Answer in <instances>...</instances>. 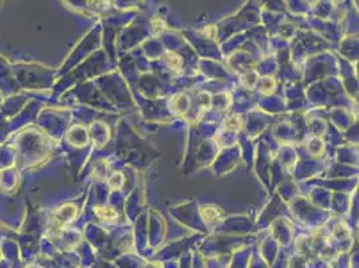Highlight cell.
Wrapping results in <instances>:
<instances>
[{
    "instance_id": "obj_1",
    "label": "cell",
    "mask_w": 359,
    "mask_h": 268,
    "mask_svg": "<svg viewBox=\"0 0 359 268\" xmlns=\"http://www.w3.org/2000/svg\"><path fill=\"white\" fill-rule=\"evenodd\" d=\"M96 213L101 220H116L117 219V212L109 206H103V205H98L96 206Z\"/></svg>"
},
{
    "instance_id": "obj_2",
    "label": "cell",
    "mask_w": 359,
    "mask_h": 268,
    "mask_svg": "<svg viewBox=\"0 0 359 268\" xmlns=\"http://www.w3.org/2000/svg\"><path fill=\"white\" fill-rule=\"evenodd\" d=\"M200 212H201L202 217L205 219V222H208V220H215V219H217V217L222 215V212L219 211V208H217V206H213V205L204 206V208H201Z\"/></svg>"
},
{
    "instance_id": "obj_3",
    "label": "cell",
    "mask_w": 359,
    "mask_h": 268,
    "mask_svg": "<svg viewBox=\"0 0 359 268\" xmlns=\"http://www.w3.org/2000/svg\"><path fill=\"white\" fill-rule=\"evenodd\" d=\"M168 65L172 67L173 70H180L183 66V61L177 54L168 53Z\"/></svg>"
},
{
    "instance_id": "obj_4",
    "label": "cell",
    "mask_w": 359,
    "mask_h": 268,
    "mask_svg": "<svg viewBox=\"0 0 359 268\" xmlns=\"http://www.w3.org/2000/svg\"><path fill=\"white\" fill-rule=\"evenodd\" d=\"M240 128H241V120H240V117L235 116V117H230L229 120H227V122H226V129H228L230 132H237Z\"/></svg>"
},
{
    "instance_id": "obj_5",
    "label": "cell",
    "mask_w": 359,
    "mask_h": 268,
    "mask_svg": "<svg viewBox=\"0 0 359 268\" xmlns=\"http://www.w3.org/2000/svg\"><path fill=\"white\" fill-rule=\"evenodd\" d=\"M118 180H124L122 174H121V173H114V174L109 178V185H110L113 189H116V188L120 189L124 183H118Z\"/></svg>"
},
{
    "instance_id": "obj_6",
    "label": "cell",
    "mask_w": 359,
    "mask_h": 268,
    "mask_svg": "<svg viewBox=\"0 0 359 268\" xmlns=\"http://www.w3.org/2000/svg\"><path fill=\"white\" fill-rule=\"evenodd\" d=\"M256 79H258V74L256 72H251V74L243 77V83L247 88H254L255 83H256Z\"/></svg>"
},
{
    "instance_id": "obj_7",
    "label": "cell",
    "mask_w": 359,
    "mask_h": 268,
    "mask_svg": "<svg viewBox=\"0 0 359 268\" xmlns=\"http://www.w3.org/2000/svg\"><path fill=\"white\" fill-rule=\"evenodd\" d=\"M261 86H263L264 93H265V92H267V93H271L272 89H274V86H275V82H274L271 78H267V79H263Z\"/></svg>"
}]
</instances>
